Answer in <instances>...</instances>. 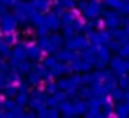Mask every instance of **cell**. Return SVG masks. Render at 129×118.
Segmentation results:
<instances>
[{
    "label": "cell",
    "mask_w": 129,
    "mask_h": 118,
    "mask_svg": "<svg viewBox=\"0 0 129 118\" xmlns=\"http://www.w3.org/2000/svg\"><path fill=\"white\" fill-rule=\"evenodd\" d=\"M110 65H111V72L115 74V76H120V78H124V76H127V60H124L122 56H115V58H111L110 60Z\"/></svg>",
    "instance_id": "cell-1"
},
{
    "label": "cell",
    "mask_w": 129,
    "mask_h": 118,
    "mask_svg": "<svg viewBox=\"0 0 129 118\" xmlns=\"http://www.w3.org/2000/svg\"><path fill=\"white\" fill-rule=\"evenodd\" d=\"M104 27H108L110 30H115L120 27V14L117 11H108L104 13V20H103Z\"/></svg>",
    "instance_id": "cell-2"
},
{
    "label": "cell",
    "mask_w": 129,
    "mask_h": 118,
    "mask_svg": "<svg viewBox=\"0 0 129 118\" xmlns=\"http://www.w3.org/2000/svg\"><path fill=\"white\" fill-rule=\"evenodd\" d=\"M101 13H103V2L101 0H90L87 4V9H85L87 18H97V16H101Z\"/></svg>",
    "instance_id": "cell-3"
},
{
    "label": "cell",
    "mask_w": 129,
    "mask_h": 118,
    "mask_svg": "<svg viewBox=\"0 0 129 118\" xmlns=\"http://www.w3.org/2000/svg\"><path fill=\"white\" fill-rule=\"evenodd\" d=\"M88 39L87 37H71L69 39V49L73 51V49H87L88 48Z\"/></svg>",
    "instance_id": "cell-4"
},
{
    "label": "cell",
    "mask_w": 129,
    "mask_h": 118,
    "mask_svg": "<svg viewBox=\"0 0 129 118\" xmlns=\"http://www.w3.org/2000/svg\"><path fill=\"white\" fill-rule=\"evenodd\" d=\"M103 4H106L108 7H111V11L124 13V9H125V4H127V0H104Z\"/></svg>",
    "instance_id": "cell-5"
},
{
    "label": "cell",
    "mask_w": 129,
    "mask_h": 118,
    "mask_svg": "<svg viewBox=\"0 0 129 118\" xmlns=\"http://www.w3.org/2000/svg\"><path fill=\"white\" fill-rule=\"evenodd\" d=\"M115 118H129V106L125 102L115 106Z\"/></svg>",
    "instance_id": "cell-6"
},
{
    "label": "cell",
    "mask_w": 129,
    "mask_h": 118,
    "mask_svg": "<svg viewBox=\"0 0 129 118\" xmlns=\"http://www.w3.org/2000/svg\"><path fill=\"white\" fill-rule=\"evenodd\" d=\"M111 99L113 100H118V102H124V95H125V90H122V88H118V86H115L113 90H111Z\"/></svg>",
    "instance_id": "cell-7"
},
{
    "label": "cell",
    "mask_w": 129,
    "mask_h": 118,
    "mask_svg": "<svg viewBox=\"0 0 129 118\" xmlns=\"http://www.w3.org/2000/svg\"><path fill=\"white\" fill-rule=\"evenodd\" d=\"M118 56H122L124 60L129 58V41H125L122 46H120V51H118Z\"/></svg>",
    "instance_id": "cell-8"
},
{
    "label": "cell",
    "mask_w": 129,
    "mask_h": 118,
    "mask_svg": "<svg viewBox=\"0 0 129 118\" xmlns=\"http://www.w3.org/2000/svg\"><path fill=\"white\" fill-rule=\"evenodd\" d=\"M120 46H122V44H120L118 41H111V42L108 44V49H111V51H120Z\"/></svg>",
    "instance_id": "cell-9"
},
{
    "label": "cell",
    "mask_w": 129,
    "mask_h": 118,
    "mask_svg": "<svg viewBox=\"0 0 129 118\" xmlns=\"http://www.w3.org/2000/svg\"><path fill=\"white\" fill-rule=\"evenodd\" d=\"M124 102L129 106V92H125V95H124Z\"/></svg>",
    "instance_id": "cell-10"
},
{
    "label": "cell",
    "mask_w": 129,
    "mask_h": 118,
    "mask_svg": "<svg viewBox=\"0 0 129 118\" xmlns=\"http://www.w3.org/2000/svg\"><path fill=\"white\" fill-rule=\"evenodd\" d=\"M125 14H129V0H127V4H125V9H124Z\"/></svg>",
    "instance_id": "cell-11"
},
{
    "label": "cell",
    "mask_w": 129,
    "mask_h": 118,
    "mask_svg": "<svg viewBox=\"0 0 129 118\" xmlns=\"http://www.w3.org/2000/svg\"><path fill=\"white\" fill-rule=\"evenodd\" d=\"M127 71H129V58H127Z\"/></svg>",
    "instance_id": "cell-12"
}]
</instances>
